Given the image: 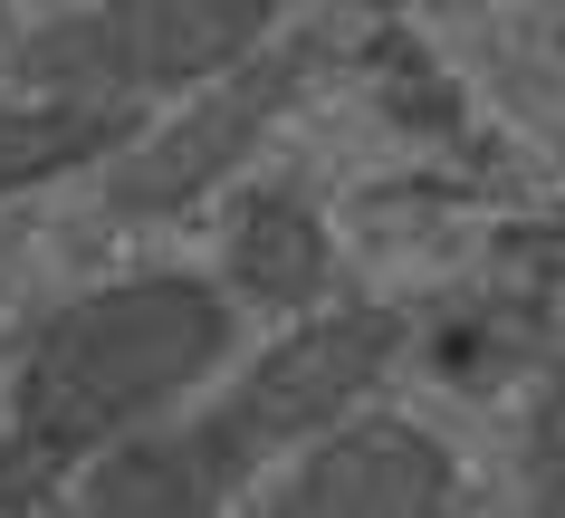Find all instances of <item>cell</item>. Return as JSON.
Listing matches in <instances>:
<instances>
[{"instance_id": "cell-4", "label": "cell", "mask_w": 565, "mask_h": 518, "mask_svg": "<svg viewBox=\"0 0 565 518\" xmlns=\"http://www.w3.org/2000/svg\"><path fill=\"white\" fill-rule=\"evenodd\" d=\"M259 518H450V452L403 413H355L288 461Z\"/></svg>"}, {"instance_id": "cell-1", "label": "cell", "mask_w": 565, "mask_h": 518, "mask_svg": "<svg viewBox=\"0 0 565 518\" xmlns=\"http://www.w3.org/2000/svg\"><path fill=\"white\" fill-rule=\"evenodd\" d=\"M393 346L403 327L384 307H327V317L288 327L231 374V394L96 452L77 480V518H221L278 452H307L317 432L355 423Z\"/></svg>"}, {"instance_id": "cell-7", "label": "cell", "mask_w": 565, "mask_h": 518, "mask_svg": "<svg viewBox=\"0 0 565 518\" xmlns=\"http://www.w3.org/2000/svg\"><path fill=\"white\" fill-rule=\"evenodd\" d=\"M145 135L135 116H106V106H58V96H30V106H0V202L10 192H39L96 163V154H125Z\"/></svg>"}, {"instance_id": "cell-3", "label": "cell", "mask_w": 565, "mask_h": 518, "mask_svg": "<svg viewBox=\"0 0 565 518\" xmlns=\"http://www.w3.org/2000/svg\"><path fill=\"white\" fill-rule=\"evenodd\" d=\"M268 10H77L39 39L30 77H49L58 106H106V116H135V96L153 87H211L268 49Z\"/></svg>"}, {"instance_id": "cell-5", "label": "cell", "mask_w": 565, "mask_h": 518, "mask_svg": "<svg viewBox=\"0 0 565 518\" xmlns=\"http://www.w3.org/2000/svg\"><path fill=\"white\" fill-rule=\"evenodd\" d=\"M288 87H298V67H278V59H249V67H231V77H211V96L192 116H173L163 135H135V145H125L116 183H106L116 212H173L192 192H211L239 154L259 145V125L288 106Z\"/></svg>"}, {"instance_id": "cell-2", "label": "cell", "mask_w": 565, "mask_h": 518, "mask_svg": "<svg viewBox=\"0 0 565 518\" xmlns=\"http://www.w3.org/2000/svg\"><path fill=\"white\" fill-rule=\"evenodd\" d=\"M221 356H231V298L211 278H116L30 336L20 384H10V461L30 480L87 471L96 452L163 423Z\"/></svg>"}, {"instance_id": "cell-6", "label": "cell", "mask_w": 565, "mask_h": 518, "mask_svg": "<svg viewBox=\"0 0 565 518\" xmlns=\"http://www.w3.org/2000/svg\"><path fill=\"white\" fill-rule=\"evenodd\" d=\"M335 278V241L307 192H249L231 221V288L239 298H268V307H298V298H327Z\"/></svg>"}]
</instances>
